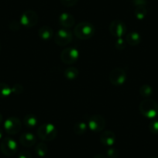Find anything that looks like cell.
Returning <instances> with one entry per match:
<instances>
[{
  "instance_id": "1",
  "label": "cell",
  "mask_w": 158,
  "mask_h": 158,
  "mask_svg": "<svg viewBox=\"0 0 158 158\" xmlns=\"http://www.w3.org/2000/svg\"><path fill=\"white\" fill-rule=\"evenodd\" d=\"M139 110L143 116L153 118L158 115V104L151 98H146L139 104Z\"/></svg>"
},
{
  "instance_id": "2",
  "label": "cell",
  "mask_w": 158,
  "mask_h": 158,
  "mask_svg": "<svg viewBox=\"0 0 158 158\" xmlns=\"http://www.w3.org/2000/svg\"><path fill=\"white\" fill-rule=\"evenodd\" d=\"M95 29L93 24L89 22H81L74 27V34L81 40H89L95 34Z\"/></svg>"
},
{
  "instance_id": "3",
  "label": "cell",
  "mask_w": 158,
  "mask_h": 158,
  "mask_svg": "<svg viewBox=\"0 0 158 158\" xmlns=\"http://www.w3.org/2000/svg\"><path fill=\"white\" fill-rule=\"evenodd\" d=\"M37 136L44 141H52L57 137V130L52 123H44L37 129Z\"/></svg>"
},
{
  "instance_id": "4",
  "label": "cell",
  "mask_w": 158,
  "mask_h": 158,
  "mask_svg": "<svg viewBox=\"0 0 158 158\" xmlns=\"http://www.w3.org/2000/svg\"><path fill=\"white\" fill-rule=\"evenodd\" d=\"M73 39V33L68 28H62L59 30L54 35V42L60 47L66 46L70 44Z\"/></svg>"
},
{
  "instance_id": "5",
  "label": "cell",
  "mask_w": 158,
  "mask_h": 158,
  "mask_svg": "<svg viewBox=\"0 0 158 158\" xmlns=\"http://www.w3.org/2000/svg\"><path fill=\"white\" fill-rule=\"evenodd\" d=\"M0 150L4 155L7 156H13L16 153L18 145L16 141L10 137H5L0 144Z\"/></svg>"
},
{
  "instance_id": "6",
  "label": "cell",
  "mask_w": 158,
  "mask_h": 158,
  "mask_svg": "<svg viewBox=\"0 0 158 158\" xmlns=\"http://www.w3.org/2000/svg\"><path fill=\"white\" fill-rule=\"evenodd\" d=\"M127 80V73L121 68H115L109 73V81L115 86H120L125 83Z\"/></svg>"
},
{
  "instance_id": "7",
  "label": "cell",
  "mask_w": 158,
  "mask_h": 158,
  "mask_svg": "<svg viewBox=\"0 0 158 158\" xmlns=\"http://www.w3.org/2000/svg\"><path fill=\"white\" fill-rule=\"evenodd\" d=\"M4 129L6 133L10 135H15L19 133L22 129V122L19 118L11 116L5 121Z\"/></svg>"
},
{
  "instance_id": "8",
  "label": "cell",
  "mask_w": 158,
  "mask_h": 158,
  "mask_svg": "<svg viewBox=\"0 0 158 158\" xmlns=\"http://www.w3.org/2000/svg\"><path fill=\"white\" fill-rule=\"evenodd\" d=\"M79 58V51L74 48H65L60 54V60L64 64H72Z\"/></svg>"
},
{
  "instance_id": "9",
  "label": "cell",
  "mask_w": 158,
  "mask_h": 158,
  "mask_svg": "<svg viewBox=\"0 0 158 158\" xmlns=\"http://www.w3.org/2000/svg\"><path fill=\"white\" fill-rule=\"evenodd\" d=\"M88 127L95 133L102 132L106 127V119L100 115H92L88 123Z\"/></svg>"
},
{
  "instance_id": "10",
  "label": "cell",
  "mask_w": 158,
  "mask_h": 158,
  "mask_svg": "<svg viewBox=\"0 0 158 158\" xmlns=\"http://www.w3.org/2000/svg\"><path fill=\"white\" fill-rule=\"evenodd\" d=\"M38 15L33 10H27L20 17V23L27 28H31L36 25L38 22Z\"/></svg>"
},
{
  "instance_id": "11",
  "label": "cell",
  "mask_w": 158,
  "mask_h": 158,
  "mask_svg": "<svg viewBox=\"0 0 158 158\" xmlns=\"http://www.w3.org/2000/svg\"><path fill=\"white\" fill-rule=\"evenodd\" d=\"M127 26L123 21L115 19L109 25V32L113 36L117 38L122 37L127 33Z\"/></svg>"
},
{
  "instance_id": "12",
  "label": "cell",
  "mask_w": 158,
  "mask_h": 158,
  "mask_svg": "<svg viewBox=\"0 0 158 158\" xmlns=\"http://www.w3.org/2000/svg\"><path fill=\"white\" fill-rule=\"evenodd\" d=\"M115 140H116L115 134L111 130H106L100 135V141L106 147H110L113 146Z\"/></svg>"
},
{
  "instance_id": "13",
  "label": "cell",
  "mask_w": 158,
  "mask_h": 158,
  "mask_svg": "<svg viewBox=\"0 0 158 158\" xmlns=\"http://www.w3.org/2000/svg\"><path fill=\"white\" fill-rule=\"evenodd\" d=\"M19 142L23 147H31L34 146L36 143V138L33 133H23L19 137Z\"/></svg>"
},
{
  "instance_id": "14",
  "label": "cell",
  "mask_w": 158,
  "mask_h": 158,
  "mask_svg": "<svg viewBox=\"0 0 158 158\" xmlns=\"http://www.w3.org/2000/svg\"><path fill=\"white\" fill-rule=\"evenodd\" d=\"M59 23L64 28H71L74 25V16L68 13H63L59 16Z\"/></svg>"
},
{
  "instance_id": "15",
  "label": "cell",
  "mask_w": 158,
  "mask_h": 158,
  "mask_svg": "<svg viewBox=\"0 0 158 158\" xmlns=\"http://www.w3.org/2000/svg\"><path fill=\"white\" fill-rule=\"evenodd\" d=\"M38 35L40 39L47 41L54 36V31H53V29L49 26H43L38 30Z\"/></svg>"
},
{
  "instance_id": "16",
  "label": "cell",
  "mask_w": 158,
  "mask_h": 158,
  "mask_svg": "<svg viewBox=\"0 0 158 158\" xmlns=\"http://www.w3.org/2000/svg\"><path fill=\"white\" fill-rule=\"evenodd\" d=\"M126 41L130 46H137L141 42V36L136 31L130 32L126 36Z\"/></svg>"
},
{
  "instance_id": "17",
  "label": "cell",
  "mask_w": 158,
  "mask_h": 158,
  "mask_svg": "<svg viewBox=\"0 0 158 158\" xmlns=\"http://www.w3.org/2000/svg\"><path fill=\"white\" fill-rule=\"evenodd\" d=\"M23 124L27 128L33 129L37 124V118L33 114H27L23 118Z\"/></svg>"
},
{
  "instance_id": "18",
  "label": "cell",
  "mask_w": 158,
  "mask_h": 158,
  "mask_svg": "<svg viewBox=\"0 0 158 158\" xmlns=\"http://www.w3.org/2000/svg\"><path fill=\"white\" fill-rule=\"evenodd\" d=\"M64 74L68 80L72 81V80H74L78 77L79 71L74 67H69V68L65 69Z\"/></svg>"
},
{
  "instance_id": "19",
  "label": "cell",
  "mask_w": 158,
  "mask_h": 158,
  "mask_svg": "<svg viewBox=\"0 0 158 158\" xmlns=\"http://www.w3.org/2000/svg\"><path fill=\"white\" fill-rule=\"evenodd\" d=\"M88 125L85 122H77L73 127V132L76 135H83L86 133Z\"/></svg>"
},
{
  "instance_id": "20",
  "label": "cell",
  "mask_w": 158,
  "mask_h": 158,
  "mask_svg": "<svg viewBox=\"0 0 158 158\" xmlns=\"http://www.w3.org/2000/svg\"><path fill=\"white\" fill-rule=\"evenodd\" d=\"M35 152H36V155L40 157H44L46 156L47 153L48 152V147L47 144L44 142H40L36 146L35 148Z\"/></svg>"
},
{
  "instance_id": "21",
  "label": "cell",
  "mask_w": 158,
  "mask_h": 158,
  "mask_svg": "<svg viewBox=\"0 0 158 158\" xmlns=\"http://www.w3.org/2000/svg\"><path fill=\"white\" fill-rule=\"evenodd\" d=\"M12 94V88L6 83H0V98H8Z\"/></svg>"
},
{
  "instance_id": "22",
  "label": "cell",
  "mask_w": 158,
  "mask_h": 158,
  "mask_svg": "<svg viewBox=\"0 0 158 158\" xmlns=\"http://www.w3.org/2000/svg\"><path fill=\"white\" fill-rule=\"evenodd\" d=\"M139 94L144 98H149L153 94V89L149 85H143L139 89Z\"/></svg>"
},
{
  "instance_id": "23",
  "label": "cell",
  "mask_w": 158,
  "mask_h": 158,
  "mask_svg": "<svg viewBox=\"0 0 158 158\" xmlns=\"http://www.w3.org/2000/svg\"><path fill=\"white\" fill-rule=\"evenodd\" d=\"M134 15L136 19H139V20L143 19L147 15V10L146 6H136L135 9Z\"/></svg>"
},
{
  "instance_id": "24",
  "label": "cell",
  "mask_w": 158,
  "mask_h": 158,
  "mask_svg": "<svg viewBox=\"0 0 158 158\" xmlns=\"http://www.w3.org/2000/svg\"><path fill=\"white\" fill-rule=\"evenodd\" d=\"M127 44V43L126 41V40H124L122 37H119L116 40V41L115 43V47L118 51H123V50H124L126 48Z\"/></svg>"
},
{
  "instance_id": "25",
  "label": "cell",
  "mask_w": 158,
  "mask_h": 158,
  "mask_svg": "<svg viewBox=\"0 0 158 158\" xmlns=\"http://www.w3.org/2000/svg\"><path fill=\"white\" fill-rule=\"evenodd\" d=\"M106 156L108 158H117L118 156V151L117 149L110 147L106 150Z\"/></svg>"
},
{
  "instance_id": "26",
  "label": "cell",
  "mask_w": 158,
  "mask_h": 158,
  "mask_svg": "<svg viewBox=\"0 0 158 158\" xmlns=\"http://www.w3.org/2000/svg\"><path fill=\"white\" fill-rule=\"evenodd\" d=\"M149 130L153 134H158V121H152L148 126Z\"/></svg>"
},
{
  "instance_id": "27",
  "label": "cell",
  "mask_w": 158,
  "mask_h": 158,
  "mask_svg": "<svg viewBox=\"0 0 158 158\" xmlns=\"http://www.w3.org/2000/svg\"><path fill=\"white\" fill-rule=\"evenodd\" d=\"M23 92V87L19 84H16L12 87V93L16 95H20Z\"/></svg>"
},
{
  "instance_id": "28",
  "label": "cell",
  "mask_w": 158,
  "mask_h": 158,
  "mask_svg": "<svg viewBox=\"0 0 158 158\" xmlns=\"http://www.w3.org/2000/svg\"><path fill=\"white\" fill-rule=\"evenodd\" d=\"M78 0H60V3L66 7L74 6L77 4Z\"/></svg>"
},
{
  "instance_id": "29",
  "label": "cell",
  "mask_w": 158,
  "mask_h": 158,
  "mask_svg": "<svg viewBox=\"0 0 158 158\" xmlns=\"http://www.w3.org/2000/svg\"><path fill=\"white\" fill-rule=\"evenodd\" d=\"M9 27H10V29L12 31H17V30H19V28H20V24H19L16 20H13L10 22Z\"/></svg>"
},
{
  "instance_id": "30",
  "label": "cell",
  "mask_w": 158,
  "mask_h": 158,
  "mask_svg": "<svg viewBox=\"0 0 158 158\" xmlns=\"http://www.w3.org/2000/svg\"><path fill=\"white\" fill-rule=\"evenodd\" d=\"M133 5L136 6H146L147 4V0H131Z\"/></svg>"
},
{
  "instance_id": "31",
  "label": "cell",
  "mask_w": 158,
  "mask_h": 158,
  "mask_svg": "<svg viewBox=\"0 0 158 158\" xmlns=\"http://www.w3.org/2000/svg\"><path fill=\"white\" fill-rule=\"evenodd\" d=\"M18 158H32V155L28 151H21L18 155Z\"/></svg>"
},
{
  "instance_id": "32",
  "label": "cell",
  "mask_w": 158,
  "mask_h": 158,
  "mask_svg": "<svg viewBox=\"0 0 158 158\" xmlns=\"http://www.w3.org/2000/svg\"><path fill=\"white\" fill-rule=\"evenodd\" d=\"M93 158H108V156L104 154H102V153H98V154L95 155Z\"/></svg>"
},
{
  "instance_id": "33",
  "label": "cell",
  "mask_w": 158,
  "mask_h": 158,
  "mask_svg": "<svg viewBox=\"0 0 158 158\" xmlns=\"http://www.w3.org/2000/svg\"><path fill=\"white\" fill-rule=\"evenodd\" d=\"M2 130L0 129V139H2Z\"/></svg>"
},
{
  "instance_id": "34",
  "label": "cell",
  "mask_w": 158,
  "mask_h": 158,
  "mask_svg": "<svg viewBox=\"0 0 158 158\" xmlns=\"http://www.w3.org/2000/svg\"><path fill=\"white\" fill-rule=\"evenodd\" d=\"M2 122V114L0 113V124H1V123Z\"/></svg>"
},
{
  "instance_id": "35",
  "label": "cell",
  "mask_w": 158,
  "mask_h": 158,
  "mask_svg": "<svg viewBox=\"0 0 158 158\" xmlns=\"http://www.w3.org/2000/svg\"><path fill=\"white\" fill-rule=\"evenodd\" d=\"M150 158H158V157H156V156H151V157Z\"/></svg>"
},
{
  "instance_id": "36",
  "label": "cell",
  "mask_w": 158,
  "mask_h": 158,
  "mask_svg": "<svg viewBox=\"0 0 158 158\" xmlns=\"http://www.w3.org/2000/svg\"><path fill=\"white\" fill-rule=\"evenodd\" d=\"M0 51H1V45H0Z\"/></svg>"
}]
</instances>
